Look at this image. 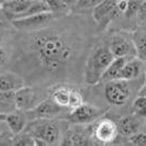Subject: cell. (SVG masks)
<instances>
[{
  "mask_svg": "<svg viewBox=\"0 0 146 146\" xmlns=\"http://www.w3.org/2000/svg\"><path fill=\"white\" fill-rule=\"evenodd\" d=\"M29 48L44 69L54 72L73 58L75 48L68 40L53 30L34 31L29 41Z\"/></svg>",
  "mask_w": 146,
  "mask_h": 146,
  "instance_id": "obj_1",
  "label": "cell"
},
{
  "mask_svg": "<svg viewBox=\"0 0 146 146\" xmlns=\"http://www.w3.org/2000/svg\"><path fill=\"white\" fill-rule=\"evenodd\" d=\"M115 58L107 45H98L92 48L84 68V80L89 86L101 82L103 74Z\"/></svg>",
  "mask_w": 146,
  "mask_h": 146,
  "instance_id": "obj_2",
  "label": "cell"
},
{
  "mask_svg": "<svg viewBox=\"0 0 146 146\" xmlns=\"http://www.w3.org/2000/svg\"><path fill=\"white\" fill-rule=\"evenodd\" d=\"M24 131L35 139V145H57L60 143V129L53 119H35L25 126Z\"/></svg>",
  "mask_w": 146,
  "mask_h": 146,
  "instance_id": "obj_3",
  "label": "cell"
},
{
  "mask_svg": "<svg viewBox=\"0 0 146 146\" xmlns=\"http://www.w3.org/2000/svg\"><path fill=\"white\" fill-rule=\"evenodd\" d=\"M129 0H103L94 8L92 18L100 28H107L117 17L126 12Z\"/></svg>",
  "mask_w": 146,
  "mask_h": 146,
  "instance_id": "obj_4",
  "label": "cell"
},
{
  "mask_svg": "<svg viewBox=\"0 0 146 146\" xmlns=\"http://www.w3.org/2000/svg\"><path fill=\"white\" fill-rule=\"evenodd\" d=\"M131 96L130 86L126 80L113 79L107 81L104 85V97L106 100L115 107L123 106L127 102Z\"/></svg>",
  "mask_w": 146,
  "mask_h": 146,
  "instance_id": "obj_5",
  "label": "cell"
},
{
  "mask_svg": "<svg viewBox=\"0 0 146 146\" xmlns=\"http://www.w3.org/2000/svg\"><path fill=\"white\" fill-rule=\"evenodd\" d=\"M103 114V110L90 103H82L81 106L75 108L67 115L68 121L74 124H89L94 121H97Z\"/></svg>",
  "mask_w": 146,
  "mask_h": 146,
  "instance_id": "obj_6",
  "label": "cell"
},
{
  "mask_svg": "<svg viewBox=\"0 0 146 146\" xmlns=\"http://www.w3.org/2000/svg\"><path fill=\"white\" fill-rule=\"evenodd\" d=\"M54 19L53 12H43L38 15H29L24 18H18L12 20V25L19 31L34 32L45 28V25Z\"/></svg>",
  "mask_w": 146,
  "mask_h": 146,
  "instance_id": "obj_7",
  "label": "cell"
},
{
  "mask_svg": "<svg viewBox=\"0 0 146 146\" xmlns=\"http://www.w3.org/2000/svg\"><path fill=\"white\" fill-rule=\"evenodd\" d=\"M110 51L114 57H134L136 56L132 37L125 36L122 33H114L111 35L109 41Z\"/></svg>",
  "mask_w": 146,
  "mask_h": 146,
  "instance_id": "obj_8",
  "label": "cell"
},
{
  "mask_svg": "<svg viewBox=\"0 0 146 146\" xmlns=\"http://www.w3.org/2000/svg\"><path fill=\"white\" fill-rule=\"evenodd\" d=\"M92 135L97 142L101 144H111L117 139L119 135V127L115 122L110 119H102L97 122L94 127Z\"/></svg>",
  "mask_w": 146,
  "mask_h": 146,
  "instance_id": "obj_9",
  "label": "cell"
},
{
  "mask_svg": "<svg viewBox=\"0 0 146 146\" xmlns=\"http://www.w3.org/2000/svg\"><path fill=\"white\" fill-rule=\"evenodd\" d=\"M42 99L38 97L37 92L31 87L20 88L15 92V109L21 112H28L34 109Z\"/></svg>",
  "mask_w": 146,
  "mask_h": 146,
  "instance_id": "obj_10",
  "label": "cell"
},
{
  "mask_svg": "<svg viewBox=\"0 0 146 146\" xmlns=\"http://www.w3.org/2000/svg\"><path fill=\"white\" fill-rule=\"evenodd\" d=\"M64 109L65 108L58 106L50 98L46 100H42L34 109L24 112V113L32 115L33 119H54L60 115Z\"/></svg>",
  "mask_w": 146,
  "mask_h": 146,
  "instance_id": "obj_11",
  "label": "cell"
},
{
  "mask_svg": "<svg viewBox=\"0 0 146 146\" xmlns=\"http://www.w3.org/2000/svg\"><path fill=\"white\" fill-rule=\"evenodd\" d=\"M143 60H141L139 58H137L136 56L131 57L126 60V63L124 64V66L122 67L121 72L119 74L117 79H122V80H134L137 77H139V75L142 73L143 69Z\"/></svg>",
  "mask_w": 146,
  "mask_h": 146,
  "instance_id": "obj_12",
  "label": "cell"
},
{
  "mask_svg": "<svg viewBox=\"0 0 146 146\" xmlns=\"http://www.w3.org/2000/svg\"><path fill=\"white\" fill-rule=\"evenodd\" d=\"M24 79L15 73L8 72L0 76V90L1 91H13L15 92L20 88L24 87Z\"/></svg>",
  "mask_w": 146,
  "mask_h": 146,
  "instance_id": "obj_13",
  "label": "cell"
},
{
  "mask_svg": "<svg viewBox=\"0 0 146 146\" xmlns=\"http://www.w3.org/2000/svg\"><path fill=\"white\" fill-rule=\"evenodd\" d=\"M5 121L7 123L8 129L10 130V132L13 135L19 134L22 131H24V129L27 126V120H25V117H23L21 113H18V112L7 113Z\"/></svg>",
  "mask_w": 146,
  "mask_h": 146,
  "instance_id": "obj_14",
  "label": "cell"
},
{
  "mask_svg": "<svg viewBox=\"0 0 146 146\" xmlns=\"http://www.w3.org/2000/svg\"><path fill=\"white\" fill-rule=\"evenodd\" d=\"M117 127H119V132L121 134L130 137L134 133L139 132V123L135 115H125L120 119Z\"/></svg>",
  "mask_w": 146,
  "mask_h": 146,
  "instance_id": "obj_15",
  "label": "cell"
},
{
  "mask_svg": "<svg viewBox=\"0 0 146 146\" xmlns=\"http://www.w3.org/2000/svg\"><path fill=\"white\" fill-rule=\"evenodd\" d=\"M132 41L134 44L136 57L141 60H146V31H135L132 33Z\"/></svg>",
  "mask_w": 146,
  "mask_h": 146,
  "instance_id": "obj_16",
  "label": "cell"
},
{
  "mask_svg": "<svg viewBox=\"0 0 146 146\" xmlns=\"http://www.w3.org/2000/svg\"><path fill=\"white\" fill-rule=\"evenodd\" d=\"M129 58H131V57H115L113 59V62L109 65V67L107 68L106 73L103 74L101 81L107 82V81L113 80V79H117L122 67L124 66V64Z\"/></svg>",
  "mask_w": 146,
  "mask_h": 146,
  "instance_id": "obj_17",
  "label": "cell"
},
{
  "mask_svg": "<svg viewBox=\"0 0 146 146\" xmlns=\"http://www.w3.org/2000/svg\"><path fill=\"white\" fill-rule=\"evenodd\" d=\"M69 92L70 88L67 86H59L55 88L51 92V99L58 106L67 109L68 108V102H69Z\"/></svg>",
  "mask_w": 146,
  "mask_h": 146,
  "instance_id": "obj_18",
  "label": "cell"
},
{
  "mask_svg": "<svg viewBox=\"0 0 146 146\" xmlns=\"http://www.w3.org/2000/svg\"><path fill=\"white\" fill-rule=\"evenodd\" d=\"M90 139L79 130L69 131L66 139L63 141V145H92Z\"/></svg>",
  "mask_w": 146,
  "mask_h": 146,
  "instance_id": "obj_19",
  "label": "cell"
},
{
  "mask_svg": "<svg viewBox=\"0 0 146 146\" xmlns=\"http://www.w3.org/2000/svg\"><path fill=\"white\" fill-rule=\"evenodd\" d=\"M0 109H15V92L0 90Z\"/></svg>",
  "mask_w": 146,
  "mask_h": 146,
  "instance_id": "obj_20",
  "label": "cell"
},
{
  "mask_svg": "<svg viewBox=\"0 0 146 146\" xmlns=\"http://www.w3.org/2000/svg\"><path fill=\"white\" fill-rule=\"evenodd\" d=\"M11 143L12 145H35V139L27 131H22L19 134H15Z\"/></svg>",
  "mask_w": 146,
  "mask_h": 146,
  "instance_id": "obj_21",
  "label": "cell"
},
{
  "mask_svg": "<svg viewBox=\"0 0 146 146\" xmlns=\"http://www.w3.org/2000/svg\"><path fill=\"white\" fill-rule=\"evenodd\" d=\"M133 111L136 117H146V97L137 96L133 102Z\"/></svg>",
  "mask_w": 146,
  "mask_h": 146,
  "instance_id": "obj_22",
  "label": "cell"
},
{
  "mask_svg": "<svg viewBox=\"0 0 146 146\" xmlns=\"http://www.w3.org/2000/svg\"><path fill=\"white\" fill-rule=\"evenodd\" d=\"M84 103V97L80 94V91L72 89L70 88V92H69V102H68V109H75L77 107H79Z\"/></svg>",
  "mask_w": 146,
  "mask_h": 146,
  "instance_id": "obj_23",
  "label": "cell"
},
{
  "mask_svg": "<svg viewBox=\"0 0 146 146\" xmlns=\"http://www.w3.org/2000/svg\"><path fill=\"white\" fill-rule=\"evenodd\" d=\"M103 0H76L75 6L77 10H86V9H94Z\"/></svg>",
  "mask_w": 146,
  "mask_h": 146,
  "instance_id": "obj_24",
  "label": "cell"
},
{
  "mask_svg": "<svg viewBox=\"0 0 146 146\" xmlns=\"http://www.w3.org/2000/svg\"><path fill=\"white\" fill-rule=\"evenodd\" d=\"M129 143L136 146H146V132H136L129 137Z\"/></svg>",
  "mask_w": 146,
  "mask_h": 146,
  "instance_id": "obj_25",
  "label": "cell"
},
{
  "mask_svg": "<svg viewBox=\"0 0 146 146\" xmlns=\"http://www.w3.org/2000/svg\"><path fill=\"white\" fill-rule=\"evenodd\" d=\"M45 1L48 5L50 10H51L53 13L62 12V11H64L66 8L68 7V5L66 2L60 1V0H45Z\"/></svg>",
  "mask_w": 146,
  "mask_h": 146,
  "instance_id": "obj_26",
  "label": "cell"
},
{
  "mask_svg": "<svg viewBox=\"0 0 146 146\" xmlns=\"http://www.w3.org/2000/svg\"><path fill=\"white\" fill-rule=\"evenodd\" d=\"M8 59V53L7 51L2 47V46H0V65H2V64H5L6 62H7Z\"/></svg>",
  "mask_w": 146,
  "mask_h": 146,
  "instance_id": "obj_27",
  "label": "cell"
},
{
  "mask_svg": "<svg viewBox=\"0 0 146 146\" xmlns=\"http://www.w3.org/2000/svg\"><path fill=\"white\" fill-rule=\"evenodd\" d=\"M137 96H142V97H146V81L143 84V86L139 88V94Z\"/></svg>",
  "mask_w": 146,
  "mask_h": 146,
  "instance_id": "obj_28",
  "label": "cell"
},
{
  "mask_svg": "<svg viewBox=\"0 0 146 146\" xmlns=\"http://www.w3.org/2000/svg\"><path fill=\"white\" fill-rule=\"evenodd\" d=\"M2 5H3V1H2V0H0V10L2 9Z\"/></svg>",
  "mask_w": 146,
  "mask_h": 146,
  "instance_id": "obj_29",
  "label": "cell"
},
{
  "mask_svg": "<svg viewBox=\"0 0 146 146\" xmlns=\"http://www.w3.org/2000/svg\"><path fill=\"white\" fill-rule=\"evenodd\" d=\"M136 1H139V2H141V3H144V2H146V0H136Z\"/></svg>",
  "mask_w": 146,
  "mask_h": 146,
  "instance_id": "obj_30",
  "label": "cell"
},
{
  "mask_svg": "<svg viewBox=\"0 0 146 146\" xmlns=\"http://www.w3.org/2000/svg\"><path fill=\"white\" fill-rule=\"evenodd\" d=\"M144 63H145V65H144V66H145V74H146V60L144 62Z\"/></svg>",
  "mask_w": 146,
  "mask_h": 146,
  "instance_id": "obj_31",
  "label": "cell"
},
{
  "mask_svg": "<svg viewBox=\"0 0 146 146\" xmlns=\"http://www.w3.org/2000/svg\"><path fill=\"white\" fill-rule=\"evenodd\" d=\"M2 1H10V0H2Z\"/></svg>",
  "mask_w": 146,
  "mask_h": 146,
  "instance_id": "obj_32",
  "label": "cell"
},
{
  "mask_svg": "<svg viewBox=\"0 0 146 146\" xmlns=\"http://www.w3.org/2000/svg\"><path fill=\"white\" fill-rule=\"evenodd\" d=\"M0 41H1V37H0Z\"/></svg>",
  "mask_w": 146,
  "mask_h": 146,
  "instance_id": "obj_33",
  "label": "cell"
}]
</instances>
